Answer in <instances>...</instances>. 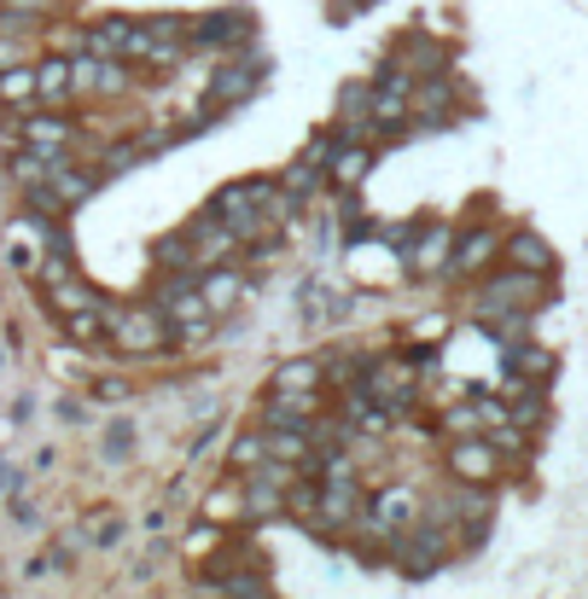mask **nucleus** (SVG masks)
<instances>
[{
    "mask_svg": "<svg viewBox=\"0 0 588 599\" xmlns=\"http://www.w3.org/2000/svg\"><path fill=\"white\" fill-rule=\"evenodd\" d=\"M94 303H99V320H106V338L123 349V356L152 361V356H164V349L175 344V333H170V320H164V308L157 303H134V308H117L106 297H94Z\"/></svg>",
    "mask_w": 588,
    "mask_h": 599,
    "instance_id": "1",
    "label": "nucleus"
},
{
    "mask_svg": "<svg viewBox=\"0 0 588 599\" xmlns=\"http://www.w3.org/2000/svg\"><path fill=\"white\" fill-rule=\"evenodd\" d=\"M443 460H449V478H455V483H483V489H490V483L501 478V454L483 443V437H472V431H466L460 443H449V454H443Z\"/></svg>",
    "mask_w": 588,
    "mask_h": 599,
    "instance_id": "2",
    "label": "nucleus"
},
{
    "mask_svg": "<svg viewBox=\"0 0 588 599\" xmlns=\"http://www.w3.org/2000/svg\"><path fill=\"white\" fill-rule=\"evenodd\" d=\"M449 244H455V227L449 221L414 227V239L402 244V262H409L414 280H432V274H443V262H449Z\"/></svg>",
    "mask_w": 588,
    "mask_h": 599,
    "instance_id": "3",
    "label": "nucleus"
},
{
    "mask_svg": "<svg viewBox=\"0 0 588 599\" xmlns=\"http://www.w3.org/2000/svg\"><path fill=\"white\" fill-rule=\"evenodd\" d=\"M496 251H501V233H496V227H466V233H455V244H449V262H443V274L472 280V274H483V268L496 262Z\"/></svg>",
    "mask_w": 588,
    "mask_h": 599,
    "instance_id": "4",
    "label": "nucleus"
},
{
    "mask_svg": "<svg viewBox=\"0 0 588 599\" xmlns=\"http://www.w3.org/2000/svg\"><path fill=\"white\" fill-rule=\"evenodd\" d=\"M420 489H409V483H391V489H379L373 494V507H368V524L379 530V535H402L409 524H420Z\"/></svg>",
    "mask_w": 588,
    "mask_h": 599,
    "instance_id": "5",
    "label": "nucleus"
},
{
    "mask_svg": "<svg viewBox=\"0 0 588 599\" xmlns=\"http://www.w3.org/2000/svg\"><path fill=\"white\" fill-rule=\"evenodd\" d=\"M164 320H170V333H175V344L181 338H205L210 333V308H205V297H198V285H170V292H164Z\"/></svg>",
    "mask_w": 588,
    "mask_h": 599,
    "instance_id": "6",
    "label": "nucleus"
},
{
    "mask_svg": "<svg viewBox=\"0 0 588 599\" xmlns=\"http://www.w3.org/2000/svg\"><path fill=\"white\" fill-rule=\"evenodd\" d=\"M187 251H193V268H210V262H233L239 257V233L221 216H198L187 227Z\"/></svg>",
    "mask_w": 588,
    "mask_h": 599,
    "instance_id": "7",
    "label": "nucleus"
},
{
    "mask_svg": "<svg viewBox=\"0 0 588 599\" xmlns=\"http://www.w3.org/2000/svg\"><path fill=\"white\" fill-rule=\"evenodd\" d=\"M198 297H205L210 315H228V308L246 297V268H233V262H210V268H198Z\"/></svg>",
    "mask_w": 588,
    "mask_h": 599,
    "instance_id": "8",
    "label": "nucleus"
},
{
    "mask_svg": "<svg viewBox=\"0 0 588 599\" xmlns=\"http://www.w3.org/2000/svg\"><path fill=\"white\" fill-rule=\"evenodd\" d=\"M507 268H524V274H554V244H547L542 233H531V227H519V233H507L501 239V251H496Z\"/></svg>",
    "mask_w": 588,
    "mask_h": 599,
    "instance_id": "9",
    "label": "nucleus"
},
{
    "mask_svg": "<svg viewBox=\"0 0 588 599\" xmlns=\"http://www.w3.org/2000/svg\"><path fill=\"white\" fill-rule=\"evenodd\" d=\"M262 88V65H228V70H216L210 76V94H205V111H233V106H246V99Z\"/></svg>",
    "mask_w": 588,
    "mask_h": 599,
    "instance_id": "10",
    "label": "nucleus"
},
{
    "mask_svg": "<svg viewBox=\"0 0 588 599\" xmlns=\"http://www.w3.org/2000/svg\"><path fill=\"white\" fill-rule=\"evenodd\" d=\"M542 297V274H524V268H507V274H496L490 285H483V308H531Z\"/></svg>",
    "mask_w": 588,
    "mask_h": 599,
    "instance_id": "11",
    "label": "nucleus"
},
{
    "mask_svg": "<svg viewBox=\"0 0 588 599\" xmlns=\"http://www.w3.org/2000/svg\"><path fill=\"white\" fill-rule=\"evenodd\" d=\"M327 170V181L338 193H356L361 181H368V170H373V146H356V140H344V146H333V157L320 163Z\"/></svg>",
    "mask_w": 588,
    "mask_h": 599,
    "instance_id": "12",
    "label": "nucleus"
},
{
    "mask_svg": "<svg viewBox=\"0 0 588 599\" xmlns=\"http://www.w3.org/2000/svg\"><path fill=\"white\" fill-rule=\"evenodd\" d=\"M24 146H30V152H42V157L53 163V157H65V152L76 146V129H70L65 117L42 111V117H30V122H24Z\"/></svg>",
    "mask_w": 588,
    "mask_h": 599,
    "instance_id": "13",
    "label": "nucleus"
},
{
    "mask_svg": "<svg viewBox=\"0 0 588 599\" xmlns=\"http://www.w3.org/2000/svg\"><path fill=\"white\" fill-rule=\"evenodd\" d=\"M280 187L269 175H251V181H233V187H221L216 193V216L221 221H233V216H246V210H257V204H269Z\"/></svg>",
    "mask_w": 588,
    "mask_h": 599,
    "instance_id": "14",
    "label": "nucleus"
},
{
    "mask_svg": "<svg viewBox=\"0 0 588 599\" xmlns=\"http://www.w3.org/2000/svg\"><path fill=\"white\" fill-rule=\"evenodd\" d=\"M187 35L205 41V47H239L251 35V12H210L198 24H187Z\"/></svg>",
    "mask_w": 588,
    "mask_h": 599,
    "instance_id": "15",
    "label": "nucleus"
},
{
    "mask_svg": "<svg viewBox=\"0 0 588 599\" xmlns=\"http://www.w3.org/2000/svg\"><path fill=\"white\" fill-rule=\"evenodd\" d=\"M269 390H297V396H320V356H292L269 373Z\"/></svg>",
    "mask_w": 588,
    "mask_h": 599,
    "instance_id": "16",
    "label": "nucleus"
},
{
    "mask_svg": "<svg viewBox=\"0 0 588 599\" xmlns=\"http://www.w3.org/2000/svg\"><path fill=\"white\" fill-rule=\"evenodd\" d=\"M70 88V58H35V106H65Z\"/></svg>",
    "mask_w": 588,
    "mask_h": 599,
    "instance_id": "17",
    "label": "nucleus"
},
{
    "mask_svg": "<svg viewBox=\"0 0 588 599\" xmlns=\"http://www.w3.org/2000/svg\"><path fill=\"white\" fill-rule=\"evenodd\" d=\"M42 181H47V187H53L58 198H65V210H70V204H83V198L94 193V181H99V175H88V170H70L65 157H53Z\"/></svg>",
    "mask_w": 588,
    "mask_h": 599,
    "instance_id": "18",
    "label": "nucleus"
},
{
    "mask_svg": "<svg viewBox=\"0 0 588 599\" xmlns=\"http://www.w3.org/2000/svg\"><path fill=\"white\" fill-rule=\"evenodd\" d=\"M262 454L303 471V466H309V437H303V431H286V425H269V431H262Z\"/></svg>",
    "mask_w": 588,
    "mask_h": 599,
    "instance_id": "19",
    "label": "nucleus"
},
{
    "mask_svg": "<svg viewBox=\"0 0 588 599\" xmlns=\"http://www.w3.org/2000/svg\"><path fill=\"white\" fill-rule=\"evenodd\" d=\"M320 181H327V170H320L315 157H303V163H286V170H280L274 187L286 193L292 204H303V198H315V193H320Z\"/></svg>",
    "mask_w": 588,
    "mask_h": 599,
    "instance_id": "20",
    "label": "nucleus"
},
{
    "mask_svg": "<svg viewBox=\"0 0 588 599\" xmlns=\"http://www.w3.org/2000/svg\"><path fill=\"white\" fill-rule=\"evenodd\" d=\"M507 367H513V379L519 384H531V379H554V356H547V349L542 344H513V349H507Z\"/></svg>",
    "mask_w": 588,
    "mask_h": 599,
    "instance_id": "21",
    "label": "nucleus"
},
{
    "mask_svg": "<svg viewBox=\"0 0 588 599\" xmlns=\"http://www.w3.org/2000/svg\"><path fill=\"white\" fill-rule=\"evenodd\" d=\"M0 106H7V111H24V106H35V65L0 70Z\"/></svg>",
    "mask_w": 588,
    "mask_h": 599,
    "instance_id": "22",
    "label": "nucleus"
},
{
    "mask_svg": "<svg viewBox=\"0 0 588 599\" xmlns=\"http://www.w3.org/2000/svg\"><path fill=\"white\" fill-rule=\"evenodd\" d=\"M42 292H47V308H53V315H76V308H88V303H94V292H88V285L76 280V274L42 285Z\"/></svg>",
    "mask_w": 588,
    "mask_h": 599,
    "instance_id": "23",
    "label": "nucleus"
},
{
    "mask_svg": "<svg viewBox=\"0 0 588 599\" xmlns=\"http://www.w3.org/2000/svg\"><path fill=\"white\" fill-rule=\"evenodd\" d=\"M356 379H361V356H356V349H333V356H320V384L350 390Z\"/></svg>",
    "mask_w": 588,
    "mask_h": 599,
    "instance_id": "24",
    "label": "nucleus"
},
{
    "mask_svg": "<svg viewBox=\"0 0 588 599\" xmlns=\"http://www.w3.org/2000/svg\"><path fill=\"white\" fill-rule=\"evenodd\" d=\"M210 593H228V599H262V593H274L269 588V576H262V570H228V576H221V582H210Z\"/></svg>",
    "mask_w": 588,
    "mask_h": 599,
    "instance_id": "25",
    "label": "nucleus"
},
{
    "mask_svg": "<svg viewBox=\"0 0 588 599\" xmlns=\"http://www.w3.org/2000/svg\"><path fill=\"white\" fill-rule=\"evenodd\" d=\"M58 320H65V333H70L76 344H99V338H106V320H99V303L76 308V315H58Z\"/></svg>",
    "mask_w": 588,
    "mask_h": 599,
    "instance_id": "26",
    "label": "nucleus"
},
{
    "mask_svg": "<svg viewBox=\"0 0 588 599\" xmlns=\"http://www.w3.org/2000/svg\"><path fill=\"white\" fill-rule=\"evenodd\" d=\"M18 65H35V35L0 30V70H18Z\"/></svg>",
    "mask_w": 588,
    "mask_h": 599,
    "instance_id": "27",
    "label": "nucleus"
},
{
    "mask_svg": "<svg viewBox=\"0 0 588 599\" xmlns=\"http://www.w3.org/2000/svg\"><path fill=\"white\" fill-rule=\"evenodd\" d=\"M233 519H246V494L216 489L210 501H205V524H233Z\"/></svg>",
    "mask_w": 588,
    "mask_h": 599,
    "instance_id": "28",
    "label": "nucleus"
},
{
    "mask_svg": "<svg viewBox=\"0 0 588 599\" xmlns=\"http://www.w3.org/2000/svg\"><path fill=\"white\" fill-rule=\"evenodd\" d=\"M297 308H303V320H309V326H320V320H333V292H327V285H303V292H297Z\"/></svg>",
    "mask_w": 588,
    "mask_h": 599,
    "instance_id": "29",
    "label": "nucleus"
},
{
    "mask_svg": "<svg viewBox=\"0 0 588 599\" xmlns=\"http://www.w3.org/2000/svg\"><path fill=\"white\" fill-rule=\"evenodd\" d=\"M129 70L117 65V58H99V70H94V94H106V99H117V94H129Z\"/></svg>",
    "mask_w": 588,
    "mask_h": 599,
    "instance_id": "30",
    "label": "nucleus"
},
{
    "mask_svg": "<svg viewBox=\"0 0 588 599\" xmlns=\"http://www.w3.org/2000/svg\"><path fill=\"white\" fill-rule=\"evenodd\" d=\"M262 466V431H246L233 448H228V471H257Z\"/></svg>",
    "mask_w": 588,
    "mask_h": 599,
    "instance_id": "31",
    "label": "nucleus"
},
{
    "mask_svg": "<svg viewBox=\"0 0 588 599\" xmlns=\"http://www.w3.org/2000/svg\"><path fill=\"white\" fill-rule=\"evenodd\" d=\"M24 204L30 210H42V216H65V198H58L47 181H24Z\"/></svg>",
    "mask_w": 588,
    "mask_h": 599,
    "instance_id": "32",
    "label": "nucleus"
},
{
    "mask_svg": "<svg viewBox=\"0 0 588 599\" xmlns=\"http://www.w3.org/2000/svg\"><path fill=\"white\" fill-rule=\"evenodd\" d=\"M12 175H18V181H42V175H47V157L24 146V152L12 157Z\"/></svg>",
    "mask_w": 588,
    "mask_h": 599,
    "instance_id": "33",
    "label": "nucleus"
},
{
    "mask_svg": "<svg viewBox=\"0 0 588 599\" xmlns=\"http://www.w3.org/2000/svg\"><path fill=\"white\" fill-rule=\"evenodd\" d=\"M443 425L460 431V437H466V431H478V402L472 407H449V413H443Z\"/></svg>",
    "mask_w": 588,
    "mask_h": 599,
    "instance_id": "34",
    "label": "nucleus"
},
{
    "mask_svg": "<svg viewBox=\"0 0 588 599\" xmlns=\"http://www.w3.org/2000/svg\"><path fill=\"white\" fill-rule=\"evenodd\" d=\"M94 396L106 402V407H117V402H129V384H123V379H99V384H94Z\"/></svg>",
    "mask_w": 588,
    "mask_h": 599,
    "instance_id": "35",
    "label": "nucleus"
},
{
    "mask_svg": "<svg viewBox=\"0 0 588 599\" xmlns=\"http://www.w3.org/2000/svg\"><path fill=\"white\" fill-rule=\"evenodd\" d=\"M187 547H193V553H205V547H216V530H210V524H198Z\"/></svg>",
    "mask_w": 588,
    "mask_h": 599,
    "instance_id": "36",
    "label": "nucleus"
}]
</instances>
